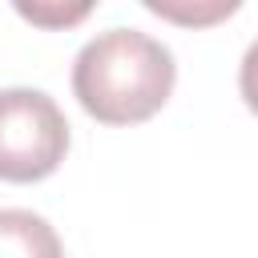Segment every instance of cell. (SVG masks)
I'll return each mask as SVG.
<instances>
[{
    "label": "cell",
    "mask_w": 258,
    "mask_h": 258,
    "mask_svg": "<svg viewBox=\"0 0 258 258\" xmlns=\"http://www.w3.org/2000/svg\"><path fill=\"white\" fill-rule=\"evenodd\" d=\"M173 81V52L137 28H109L93 36L73 64V93L101 125L149 121L169 101Z\"/></svg>",
    "instance_id": "6da1fadb"
},
{
    "label": "cell",
    "mask_w": 258,
    "mask_h": 258,
    "mask_svg": "<svg viewBox=\"0 0 258 258\" xmlns=\"http://www.w3.org/2000/svg\"><path fill=\"white\" fill-rule=\"evenodd\" d=\"M0 258H64V246L40 214L0 210Z\"/></svg>",
    "instance_id": "3957f363"
},
{
    "label": "cell",
    "mask_w": 258,
    "mask_h": 258,
    "mask_svg": "<svg viewBox=\"0 0 258 258\" xmlns=\"http://www.w3.org/2000/svg\"><path fill=\"white\" fill-rule=\"evenodd\" d=\"M141 4L177 28H214L242 8V0H141Z\"/></svg>",
    "instance_id": "277c9868"
},
{
    "label": "cell",
    "mask_w": 258,
    "mask_h": 258,
    "mask_svg": "<svg viewBox=\"0 0 258 258\" xmlns=\"http://www.w3.org/2000/svg\"><path fill=\"white\" fill-rule=\"evenodd\" d=\"M238 89H242V97H246V105H250V113H258V40L246 48V56H242V69H238Z\"/></svg>",
    "instance_id": "8992f818"
},
{
    "label": "cell",
    "mask_w": 258,
    "mask_h": 258,
    "mask_svg": "<svg viewBox=\"0 0 258 258\" xmlns=\"http://www.w3.org/2000/svg\"><path fill=\"white\" fill-rule=\"evenodd\" d=\"M69 149V121L60 105L40 89L0 93V181H40Z\"/></svg>",
    "instance_id": "7a4b0ae2"
},
{
    "label": "cell",
    "mask_w": 258,
    "mask_h": 258,
    "mask_svg": "<svg viewBox=\"0 0 258 258\" xmlns=\"http://www.w3.org/2000/svg\"><path fill=\"white\" fill-rule=\"evenodd\" d=\"M12 8L32 24V28H77L93 8L97 0H12Z\"/></svg>",
    "instance_id": "5b68a950"
}]
</instances>
